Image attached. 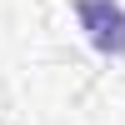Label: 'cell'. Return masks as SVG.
I'll return each mask as SVG.
<instances>
[{
    "instance_id": "1",
    "label": "cell",
    "mask_w": 125,
    "mask_h": 125,
    "mask_svg": "<svg viewBox=\"0 0 125 125\" xmlns=\"http://www.w3.org/2000/svg\"><path fill=\"white\" fill-rule=\"evenodd\" d=\"M70 10L100 55H125V5L120 0H70Z\"/></svg>"
}]
</instances>
